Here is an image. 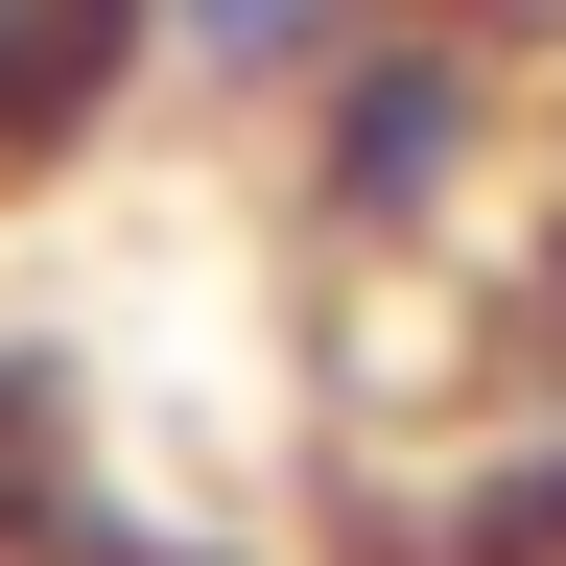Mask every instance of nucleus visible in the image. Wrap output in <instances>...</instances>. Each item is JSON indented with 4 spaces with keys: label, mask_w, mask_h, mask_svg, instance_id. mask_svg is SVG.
I'll return each instance as SVG.
<instances>
[{
    "label": "nucleus",
    "mask_w": 566,
    "mask_h": 566,
    "mask_svg": "<svg viewBox=\"0 0 566 566\" xmlns=\"http://www.w3.org/2000/svg\"><path fill=\"white\" fill-rule=\"evenodd\" d=\"M260 142H283V212H307V260H331V283H424V260H472L495 212H520L543 95H520V24L401 0V24H354Z\"/></svg>",
    "instance_id": "1"
},
{
    "label": "nucleus",
    "mask_w": 566,
    "mask_h": 566,
    "mask_svg": "<svg viewBox=\"0 0 566 566\" xmlns=\"http://www.w3.org/2000/svg\"><path fill=\"white\" fill-rule=\"evenodd\" d=\"M378 566H566V354L424 472H378Z\"/></svg>",
    "instance_id": "2"
},
{
    "label": "nucleus",
    "mask_w": 566,
    "mask_h": 566,
    "mask_svg": "<svg viewBox=\"0 0 566 566\" xmlns=\"http://www.w3.org/2000/svg\"><path fill=\"white\" fill-rule=\"evenodd\" d=\"M118 95H166L142 71V0H0V189H48Z\"/></svg>",
    "instance_id": "3"
},
{
    "label": "nucleus",
    "mask_w": 566,
    "mask_h": 566,
    "mask_svg": "<svg viewBox=\"0 0 566 566\" xmlns=\"http://www.w3.org/2000/svg\"><path fill=\"white\" fill-rule=\"evenodd\" d=\"M354 24H401V0H142V71H166L189 118H283Z\"/></svg>",
    "instance_id": "4"
},
{
    "label": "nucleus",
    "mask_w": 566,
    "mask_h": 566,
    "mask_svg": "<svg viewBox=\"0 0 566 566\" xmlns=\"http://www.w3.org/2000/svg\"><path fill=\"white\" fill-rule=\"evenodd\" d=\"M520 307H543V354H566V118H543V166H520Z\"/></svg>",
    "instance_id": "5"
}]
</instances>
